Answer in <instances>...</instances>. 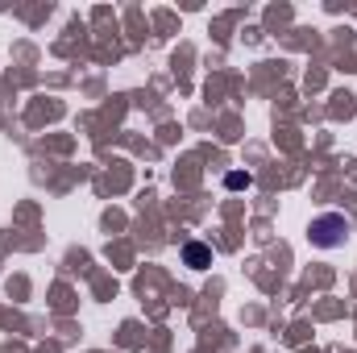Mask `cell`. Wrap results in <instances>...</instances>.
<instances>
[{
  "label": "cell",
  "mask_w": 357,
  "mask_h": 353,
  "mask_svg": "<svg viewBox=\"0 0 357 353\" xmlns=\"http://www.w3.org/2000/svg\"><path fill=\"white\" fill-rule=\"evenodd\" d=\"M307 237H312L316 250H337V246H345V237H349V220H345L341 212H324V216H316V220L307 225Z\"/></svg>",
  "instance_id": "cell-1"
},
{
  "label": "cell",
  "mask_w": 357,
  "mask_h": 353,
  "mask_svg": "<svg viewBox=\"0 0 357 353\" xmlns=\"http://www.w3.org/2000/svg\"><path fill=\"white\" fill-rule=\"evenodd\" d=\"M187 266H191V270L212 266V250H208V246H187Z\"/></svg>",
  "instance_id": "cell-2"
},
{
  "label": "cell",
  "mask_w": 357,
  "mask_h": 353,
  "mask_svg": "<svg viewBox=\"0 0 357 353\" xmlns=\"http://www.w3.org/2000/svg\"><path fill=\"white\" fill-rule=\"evenodd\" d=\"M229 187H250V175H229Z\"/></svg>",
  "instance_id": "cell-3"
}]
</instances>
